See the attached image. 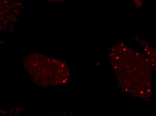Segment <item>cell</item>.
Wrapping results in <instances>:
<instances>
[{"instance_id":"obj_1","label":"cell","mask_w":156,"mask_h":116,"mask_svg":"<svg viewBox=\"0 0 156 116\" xmlns=\"http://www.w3.org/2000/svg\"><path fill=\"white\" fill-rule=\"evenodd\" d=\"M143 46L144 51L148 58L151 68L154 70L156 73V48L153 47L146 41L141 42Z\"/></svg>"},{"instance_id":"obj_2","label":"cell","mask_w":156,"mask_h":116,"mask_svg":"<svg viewBox=\"0 0 156 116\" xmlns=\"http://www.w3.org/2000/svg\"><path fill=\"white\" fill-rule=\"evenodd\" d=\"M133 2L137 8H141L143 5L144 0H133Z\"/></svg>"},{"instance_id":"obj_3","label":"cell","mask_w":156,"mask_h":116,"mask_svg":"<svg viewBox=\"0 0 156 116\" xmlns=\"http://www.w3.org/2000/svg\"><path fill=\"white\" fill-rule=\"evenodd\" d=\"M52 1H55V2H60V1H63V0H51Z\"/></svg>"}]
</instances>
